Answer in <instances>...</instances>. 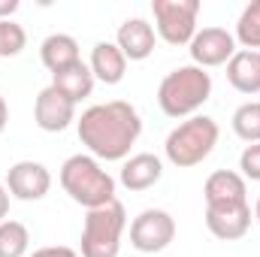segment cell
<instances>
[{
	"label": "cell",
	"instance_id": "obj_1",
	"mask_svg": "<svg viewBox=\"0 0 260 257\" xmlns=\"http://www.w3.org/2000/svg\"><path fill=\"white\" fill-rule=\"evenodd\" d=\"M76 130H79V139L91 157L106 160V164L127 160L130 148L136 145V139L142 133V118H139L133 103L109 100V103L88 106L76 118Z\"/></svg>",
	"mask_w": 260,
	"mask_h": 257
},
{
	"label": "cell",
	"instance_id": "obj_2",
	"mask_svg": "<svg viewBox=\"0 0 260 257\" xmlns=\"http://www.w3.org/2000/svg\"><path fill=\"white\" fill-rule=\"evenodd\" d=\"M212 97V76L197 64L176 67L173 73H167L160 79L157 88V106L167 118H191L200 115V109L209 103Z\"/></svg>",
	"mask_w": 260,
	"mask_h": 257
},
{
	"label": "cell",
	"instance_id": "obj_3",
	"mask_svg": "<svg viewBox=\"0 0 260 257\" xmlns=\"http://www.w3.org/2000/svg\"><path fill=\"white\" fill-rule=\"evenodd\" d=\"M58 179H61V188H64L67 197L73 203L85 206V209H100V206L118 200L115 197L118 182L91 154H70L64 160V167H61Z\"/></svg>",
	"mask_w": 260,
	"mask_h": 257
},
{
	"label": "cell",
	"instance_id": "obj_4",
	"mask_svg": "<svg viewBox=\"0 0 260 257\" xmlns=\"http://www.w3.org/2000/svg\"><path fill=\"white\" fill-rule=\"evenodd\" d=\"M218 136H221V127H218L215 118L191 115V118H185L182 124H176L170 130V136L164 142V154L173 167L191 170V167H200L215 151Z\"/></svg>",
	"mask_w": 260,
	"mask_h": 257
},
{
	"label": "cell",
	"instance_id": "obj_5",
	"mask_svg": "<svg viewBox=\"0 0 260 257\" xmlns=\"http://www.w3.org/2000/svg\"><path fill=\"white\" fill-rule=\"evenodd\" d=\"M124 230H127V212L118 200L100 209H88L82 224V257H118Z\"/></svg>",
	"mask_w": 260,
	"mask_h": 257
},
{
	"label": "cell",
	"instance_id": "obj_6",
	"mask_svg": "<svg viewBox=\"0 0 260 257\" xmlns=\"http://www.w3.org/2000/svg\"><path fill=\"white\" fill-rule=\"evenodd\" d=\"M154 34L170 46H191L197 34L200 0H151Z\"/></svg>",
	"mask_w": 260,
	"mask_h": 257
},
{
	"label": "cell",
	"instance_id": "obj_7",
	"mask_svg": "<svg viewBox=\"0 0 260 257\" xmlns=\"http://www.w3.org/2000/svg\"><path fill=\"white\" fill-rule=\"evenodd\" d=\"M176 239V218L167 209H142L130 224V245L142 254H157Z\"/></svg>",
	"mask_w": 260,
	"mask_h": 257
},
{
	"label": "cell",
	"instance_id": "obj_8",
	"mask_svg": "<svg viewBox=\"0 0 260 257\" xmlns=\"http://www.w3.org/2000/svg\"><path fill=\"white\" fill-rule=\"evenodd\" d=\"M3 185H6V191H9L12 200L37 203V200H43L46 194L52 191V173L40 160H18V164L9 167Z\"/></svg>",
	"mask_w": 260,
	"mask_h": 257
},
{
	"label": "cell",
	"instance_id": "obj_9",
	"mask_svg": "<svg viewBox=\"0 0 260 257\" xmlns=\"http://www.w3.org/2000/svg\"><path fill=\"white\" fill-rule=\"evenodd\" d=\"M188 52H191V58H194L197 67L209 70V67L227 64L239 49H236V37L227 27H203V30L194 34Z\"/></svg>",
	"mask_w": 260,
	"mask_h": 257
},
{
	"label": "cell",
	"instance_id": "obj_10",
	"mask_svg": "<svg viewBox=\"0 0 260 257\" xmlns=\"http://www.w3.org/2000/svg\"><path fill=\"white\" fill-rule=\"evenodd\" d=\"M34 121L46 133H61L76 121V103L67 100L55 85H49L34 100Z\"/></svg>",
	"mask_w": 260,
	"mask_h": 257
},
{
	"label": "cell",
	"instance_id": "obj_11",
	"mask_svg": "<svg viewBox=\"0 0 260 257\" xmlns=\"http://www.w3.org/2000/svg\"><path fill=\"white\" fill-rule=\"evenodd\" d=\"M251 206H206V227L221 242H236L251 230Z\"/></svg>",
	"mask_w": 260,
	"mask_h": 257
},
{
	"label": "cell",
	"instance_id": "obj_12",
	"mask_svg": "<svg viewBox=\"0 0 260 257\" xmlns=\"http://www.w3.org/2000/svg\"><path fill=\"white\" fill-rule=\"evenodd\" d=\"M154 43H157V34H154V24L148 18H127L118 24V34H115V46L124 52L127 61H145L151 52H154Z\"/></svg>",
	"mask_w": 260,
	"mask_h": 257
},
{
	"label": "cell",
	"instance_id": "obj_13",
	"mask_svg": "<svg viewBox=\"0 0 260 257\" xmlns=\"http://www.w3.org/2000/svg\"><path fill=\"white\" fill-rule=\"evenodd\" d=\"M160 179H164V160L157 154H151V151L130 154L127 160L121 164V173H118V182L127 191H136V194L154 188Z\"/></svg>",
	"mask_w": 260,
	"mask_h": 257
},
{
	"label": "cell",
	"instance_id": "obj_14",
	"mask_svg": "<svg viewBox=\"0 0 260 257\" xmlns=\"http://www.w3.org/2000/svg\"><path fill=\"white\" fill-rule=\"evenodd\" d=\"M206 206H242L248 203V185L236 170H215L203 185Z\"/></svg>",
	"mask_w": 260,
	"mask_h": 257
},
{
	"label": "cell",
	"instance_id": "obj_15",
	"mask_svg": "<svg viewBox=\"0 0 260 257\" xmlns=\"http://www.w3.org/2000/svg\"><path fill=\"white\" fill-rule=\"evenodd\" d=\"M88 67H91V73H94L97 82H103V85H118V82L124 79V73H127V58H124V52H121L115 43L100 40V43L91 49Z\"/></svg>",
	"mask_w": 260,
	"mask_h": 257
},
{
	"label": "cell",
	"instance_id": "obj_16",
	"mask_svg": "<svg viewBox=\"0 0 260 257\" xmlns=\"http://www.w3.org/2000/svg\"><path fill=\"white\" fill-rule=\"evenodd\" d=\"M227 82L239 91L254 97L260 94V52L239 49L230 61H227Z\"/></svg>",
	"mask_w": 260,
	"mask_h": 257
},
{
	"label": "cell",
	"instance_id": "obj_17",
	"mask_svg": "<svg viewBox=\"0 0 260 257\" xmlns=\"http://www.w3.org/2000/svg\"><path fill=\"white\" fill-rule=\"evenodd\" d=\"M40 61L43 67L55 76V73H61L67 67L79 64L82 61V55H79V43L70 37V34H49L46 40H43V46H40Z\"/></svg>",
	"mask_w": 260,
	"mask_h": 257
},
{
	"label": "cell",
	"instance_id": "obj_18",
	"mask_svg": "<svg viewBox=\"0 0 260 257\" xmlns=\"http://www.w3.org/2000/svg\"><path fill=\"white\" fill-rule=\"evenodd\" d=\"M52 85L64 94L67 100H73V103L79 106L82 100H88V97L94 94L97 79H94L91 67L85 64V61H79V64H73V67H67V70H61V73H55V76H52Z\"/></svg>",
	"mask_w": 260,
	"mask_h": 257
},
{
	"label": "cell",
	"instance_id": "obj_19",
	"mask_svg": "<svg viewBox=\"0 0 260 257\" xmlns=\"http://www.w3.org/2000/svg\"><path fill=\"white\" fill-rule=\"evenodd\" d=\"M236 43L248 52H260V0H251L236 18Z\"/></svg>",
	"mask_w": 260,
	"mask_h": 257
},
{
	"label": "cell",
	"instance_id": "obj_20",
	"mask_svg": "<svg viewBox=\"0 0 260 257\" xmlns=\"http://www.w3.org/2000/svg\"><path fill=\"white\" fill-rule=\"evenodd\" d=\"M30 248V230L21 221H0V257H24Z\"/></svg>",
	"mask_w": 260,
	"mask_h": 257
},
{
	"label": "cell",
	"instance_id": "obj_21",
	"mask_svg": "<svg viewBox=\"0 0 260 257\" xmlns=\"http://www.w3.org/2000/svg\"><path fill=\"white\" fill-rule=\"evenodd\" d=\"M230 124H233V133H236L242 142H248V145L260 142V100L242 103V106L233 112Z\"/></svg>",
	"mask_w": 260,
	"mask_h": 257
},
{
	"label": "cell",
	"instance_id": "obj_22",
	"mask_svg": "<svg viewBox=\"0 0 260 257\" xmlns=\"http://www.w3.org/2000/svg\"><path fill=\"white\" fill-rule=\"evenodd\" d=\"M24 46H27L24 27L18 21H12V18L0 21V58H15V55L24 52Z\"/></svg>",
	"mask_w": 260,
	"mask_h": 257
},
{
	"label": "cell",
	"instance_id": "obj_23",
	"mask_svg": "<svg viewBox=\"0 0 260 257\" xmlns=\"http://www.w3.org/2000/svg\"><path fill=\"white\" fill-rule=\"evenodd\" d=\"M239 176L245 182H260V142L245 145V151L239 154Z\"/></svg>",
	"mask_w": 260,
	"mask_h": 257
},
{
	"label": "cell",
	"instance_id": "obj_24",
	"mask_svg": "<svg viewBox=\"0 0 260 257\" xmlns=\"http://www.w3.org/2000/svg\"><path fill=\"white\" fill-rule=\"evenodd\" d=\"M30 257H82L76 248H67V245H46V248H37Z\"/></svg>",
	"mask_w": 260,
	"mask_h": 257
},
{
	"label": "cell",
	"instance_id": "obj_25",
	"mask_svg": "<svg viewBox=\"0 0 260 257\" xmlns=\"http://www.w3.org/2000/svg\"><path fill=\"white\" fill-rule=\"evenodd\" d=\"M15 12H18V0H0V21L12 18Z\"/></svg>",
	"mask_w": 260,
	"mask_h": 257
},
{
	"label": "cell",
	"instance_id": "obj_26",
	"mask_svg": "<svg viewBox=\"0 0 260 257\" xmlns=\"http://www.w3.org/2000/svg\"><path fill=\"white\" fill-rule=\"evenodd\" d=\"M9 191H6V185L0 182V221H6V215H9Z\"/></svg>",
	"mask_w": 260,
	"mask_h": 257
},
{
	"label": "cell",
	"instance_id": "obj_27",
	"mask_svg": "<svg viewBox=\"0 0 260 257\" xmlns=\"http://www.w3.org/2000/svg\"><path fill=\"white\" fill-rule=\"evenodd\" d=\"M6 121H9V106H6V100H3V94H0V133L6 130Z\"/></svg>",
	"mask_w": 260,
	"mask_h": 257
},
{
	"label": "cell",
	"instance_id": "obj_28",
	"mask_svg": "<svg viewBox=\"0 0 260 257\" xmlns=\"http://www.w3.org/2000/svg\"><path fill=\"white\" fill-rule=\"evenodd\" d=\"M254 221L260 224V197H257V203H254Z\"/></svg>",
	"mask_w": 260,
	"mask_h": 257
}]
</instances>
